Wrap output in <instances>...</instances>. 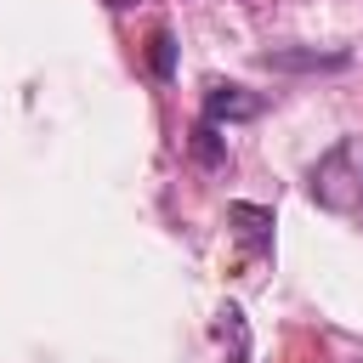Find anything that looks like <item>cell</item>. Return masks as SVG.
Here are the masks:
<instances>
[{
  "instance_id": "cell-1",
  "label": "cell",
  "mask_w": 363,
  "mask_h": 363,
  "mask_svg": "<svg viewBox=\"0 0 363 363\" xmlns=\"http://www.w3.org/2000/svg\"><path fill=\"white\" fill-rule=\"evenodd\" d=\"M312 199L335 216L363 210V136H340L318 164H312Z\"/></svg>"
},
{
  "instance_id": "cell-5",
  "label": "cell",
  "mask_w": 363,
  "mask_h": 363,
  "mask_svg": "<svg viewBox=\"0 0 363 363\" xmlns=\"http://www.w3.org/2000/svg\"><path fill=\"white\" fill-rule=\"evenodd\" d=\"M187 147H193V159H199L204 170H221V164H227V142H221V125H204V119H199Z\"/></svg>"
},
{
  "instance_id": "cell-3",
  "label": "cell",
  "mask_w": 363,
  "mask_h": 363,
  "mask_svg": "<svg viewBox=\"0 0 363 363\" xmlns=\"http://www.w3.org/2000/svg\"><path fill=\"white\" fill-rule=\"evenodd\" d=\"M227 233L250 250V255H267L272 250V210L267 204H227Z\"/></svg>"
},
{
  "instance_id": "cell-4",
  "label": "cell",
  "mask_w": 363,
  "mask_h": 363,
  "mask_svg": "<svg viewBox=\"0 0 363 363\" xmlns=\"http://www.w3.org/2000/svg\"><path fill=\"white\" fill-rule=\"evenodd\" d=\"M216 340L227 346V363H250V329H244V312L238 306H221L216 312Z\"/></svg>"
},
{
  "instance_id": "cell-6",
  "label": "cell",
  "mask_w": 363,
  "mask_h": 363,
  "mask_svg": "<svg viewBox=\"0 0 363 363\" xmlns=\"http://www.w3.org/2000/svg\"><path fill=\"white\" fill-rule=\"evenodd\" d=\"M147 68H153V79H170V74H176V34H170V28H153V40H147Z\"/></svg>"
},
{
  "instance_id": "cell-2",
  "label": "cell",
  "mask_w": 363,
  "mask_h": 363,
  "mask_svg": "<svg viewBox=\"0 0 363 363\" xmlns=\"http://www.w3.org/2000/svg\"><path fill=\"white\" fill-rule=\"evenodd\" d=\"M261 108H267V96H255L233 79H216L204 91V125H238V119H255Z\"/></svg>"
},
{
  "instance_id": "cell-7",
  "label": "cell",
  "mask_w": 363,
  "mask_h": 363,
  "mask_svg": "<svg viewBox=\"0 0 363 363\" xmlns=\"http://www.w3.org/2000/svg\"><path fill=\"white\" fill-rule=\"evenodd\" d=\"M108 6H113V11H125V6H136V0H108Z\"/></svg>"
}]
</instances>
